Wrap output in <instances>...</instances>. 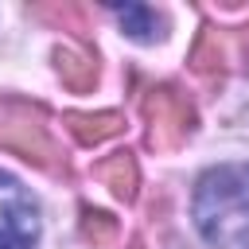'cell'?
Masks as SVG:
<instances>
[{"label": "cell", "mask_w": 249, "mask_h": 249, "mask_svg": "<svg viewBox=\"0 0 249 249\" xmlns=\"http://www.w3.org/2000/svg\"><path fill=\"white\" fill-rule=\"evenodd\" d=\"M97 179L117 195V198H132V187H136V163L128 152H117L109 156L101 167H97Z\"/></svg>", "instance_id": "7"}, {"label": "cell", "mask_w": 249, "mask_h": 249, "mask_svg": "<svg viewBox=\"0 0 249 249\" xmlns=\"http://www.w3.org/2000/svg\"><path fill=\"white\" fill-rule=\"evenodd\" d=\"M144 117H148V140L156 148H175L179 140H187L191 124H195V109L187 101V93L160 86L144 97Z\"/></svg>", "instance_id": "3"}, {"label": "cell", "mask_w": 249, "mask_h": 249, "mask_svg": "<svg viewBox=\"0 0 249 249\" xmlns=\"http://www.w3.org/2000/svg\"><path fill=\"white\" fill-rule=\"evenodd\" d=\"M0 144L19 152L23 160H35L39 167H51V156H54V144L47 136V124L39 113L23 109V105H8L4 121H0Z\"/></svg>", "instance_id": "5"}, {"label": "cell", "mask_w": 249, "mask_h": 249, "mask_svg": "<svg viewBox=\"0 0 249 249\" xmlns=\"http://www.w3.org/2000/svg\"><path fill=\"white\" fill-rule=\"evenodd\" d=\"M86 237L97 241V245H109V241H113V222H109V214H86Z\"/></svg>", "instance_id": "10"}, {"label": "cell", "mask_w": 249, "mask_h": 249, "mask_svg": "<svg viewBox=\"0 0 249 249\" xmlns=\"http://www.w3.org/2000/svg\"><path fill=\"white\" fill-rule=\"evenodd\" d=\"M54 58H58V74H62V82H66L70 89H86V86L93 82V74H97L93 58H89L82 47H58Z\"/></svg>", "instance_id": "6"}, {"label": "cell", "mask_w": 249, "mask_h": 249, "mask_svg": "<svg viewBox=\"0 0 249 249\" xmlns=\"http://www.w3.org/2000/svg\"><path fill=\"white\" fill-rule=\"evenodd\" d=\"M249 58V27H206L195 43L191 66L198 74H222Z\"/></svg>", "instance_id": "4"}, {"label": "cell", "mask_w": 249, "mask_h": 249, "mask_svg": "<svg viewBox=\"0 0 249 249\" xmlns=\"http://www.w3.org/2000/svg\"><path fill=\"white\" fill-rule=\"evenodd\" d=\"M66 124H70V132H74L82 144H97V140H105V136H113V132L121 128V117H117V113H97V117L70 113Z\"/></svg>", "instance_id": "9"}, {"label": "cell", "mask_w": 249, "mask_h": 249, "mask_svg": "<svg viewBox=\"0 0 249 249\" xmlns=\"http://www.w3.org/2000/svg\"><path fill=\"white\" fill-rule=\"evenodd\" d=\"M195 226L218 249H249V163H222L198 179Z\"/></svg>", "instance_id": "1"}, {"label": "cell", "mask_w": 249, "mask_h": 249, "mask_svg": "<svg viewBox=\"0 0 249 249\" xmlns=\"http://www.w3.org/2000/svg\"><path fill=\"white\" fill-rule=\"evenodd\" d=\"M113 12H117V19H121V27H124L132 39H140V43H152V39L160 35L163 16H160L156 8H144V4H124V8H113Z\"/></svg>", "instance_id": "8"}, {"label": "cell", "mask_w": 249, "mask_h": 249, "mask_svg": "<svg viewBox=\"0 0 249 249\" xmlns=\"http://www.w3.org/2000/svg\"><path fill=\"white\" fill-rule=\"evenodd\" d=\"M39 206L19 179L0 171V249H35Z\"/></svg>", "instance_id": "2"}]
</instances>
